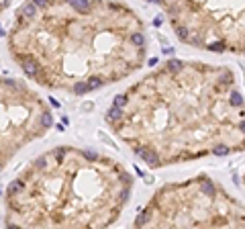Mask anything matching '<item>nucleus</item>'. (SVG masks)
Returning a JSON list of instances; mask_svg holds the SVG:
<instances>
[{"mask_svg":"<svg viewBox=\"0 0 245 229\" xmlns=\"http://www.w3.org/2000/svg\"><path fill=\"white\" fill-rule=\"evenodd\" d=\"M145 31L129 6L110 0H47L31 19L16 15L8 33L15 62L37 63L35 82L82 96L131 76L145 63Z\"/></svg>","mask_w":245,"mask_h":229,"instance_id":"obj_2","label":"nucleus"},{"mask_svg":"<svg viewBox=\"0 0 245 229\" xmlns=\"http://www.w3.org/2000/svg\"><path fill=\"white\" fill-rule=\"evenodd\" d=\"M243 184H245V176H243Z\"/></svg>","mask_w":245,"mask_h":229,"instance_id":"obj_6","label":"nucleus"},{"mask_svg":"<svg viewBox=\"0 0 245 229\" xmlns=\"http://www.w3.org/2000/svg\"><path fill=\"white\" fill-rule=\"evenodd\" d=\"M125 96L110 129L133 151H155L162 166L245 151V98L227 66L172 57Z\"/></svg>","mask_w":245,"mask_h":229,"instance_id":"obj_1","label":"nucleus"},{"mask_svg":"<svg viewBox=\"0 0 245 229\" xmlns=\"http://www.w3.org/2000/svg\"><path fill=\"white\" fill-rule=\"evenodd\" d=\"M2 137H0V162L2 168L23 149L27 143L43 137L53 127V112L37 92L23 82L2 80Z\"/></svg>","mask_w":245,"mask_h":229,"instance_id":"obj_5","label":"nucleus"},{"mask_svg":"<svg viewBox=\"0 0 245 229\" xmlns=\"http://www.w3.org/2000/svg\"><path fill=\"white\" fill-rule=\"evenodd\" d=\"M135 227H245V205L206 174L163 184L135 217Z\"/></svg>","mask_w":245,"mask_h":229,"instance_id":"obj_4","label":"nucleus"},{"mask_svg":"<svg viewBox=\"0 0 245 229\" xmlns=\"http://www.w3.org/2000/svg\"><path fill=\"white\" fill-rule=\"evenodd\" d=\"M133 176L117 160L59 145L4 190L6 227H108L129 203Z\"/></svg>","mask_w":245,"mask_h":229,"instance_id":"obj_3","label":"nucleus"}]
</instances>
